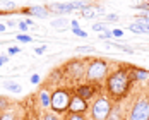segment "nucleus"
<instances>
[{"instance_id": "obj_1", "label": "nucleus", "mask_w": 149, "mask_h": 120, "mask_svg": "<svg viewBox=\"0 0 149 120\" xmlns=\"http://www.w3.org/2000/svg\"><path fill=\"white\" fill-rule=\"evenodd\" d=\"M135 82L129 77V63H118L115 70H111L104 79V93L111 98L113 103L123 101Z\"/></svg>"}, {"instance_id": "obj_2", "label": "nucleus", "mask_w": 149, "mask_h": 120, "mask_svg": "<svg viewBox=\"0 0 149 120\" xmlns=\"http://www.w3.org/2000/svg\"><path fill=\"white\" fill-rule=\"evenodd\" d=\"M125 105V120H149V84L130 89Z\"/></svg>"}, {"instance_id": "obj_3", "label": "nucleus", "mask_w": 149, "mask_h": 120, "mask_svg": "<svg viewBox=\"0 0 149 120\" xmlns=\"http://www.w3.org/2000/svg\"><path fill=\"white\" fill-rule=\"evenodd\" d=\"M113 101H111V98L103 93V94H98L96 96V100H94V103L91 106V120H106L108 119V115H110V112L113 110Z\"/></svg>"}, {"instance_id": "obj_4", "label": "nucleus", "mask_w": 149, "mask_h": 120, "mask_svg": "<svg viewBox=\"0 0 149 120\" xmlns=\"http://www.w3.org/2000/svg\"><path fill=\"white\" fill-rule=\"evenodd\" d=\"M108 74H110V65L106 60L101 59L91 60L88 69H86V79L89 82H94V84H100L101 81H104Z\"/></svg>"}, {"instance_id": "obj_5", "label": "nucleus", "mask_w": 149, "mask_h": 120, "mask_svg": "<svg viewBox=\"0 0 149 120\" xmlns=\"http://www.w3.org/2000/svg\"><path fill=\"white\" fill-rule=\"evenodd\" d=\"M70 93L67 89H57L52 93V101H50V106L55 113H65L69 110V105H70Z\"/></svg>"}, {"instance_id": "obj_6", "label": "nucleus", "mask_w": 149, "mask_h": 120, "mask_svg": "<svg viewBox=\"0 0 149 120\" xmlns=\"http://www.w3.org/2000/svg\"><path fill=\"white\" fill-rule=\"evenodd\" d=\"M65 69H67V74L70 75V77H74V79H81L82 75L86 74L82 60H72V62H69V65Z\"/></svg>"}, {"instance_id": "obj_7", "label": "nucleus", "mask_w": 149, "mask_h": 120, "mask_svg": "<svg viewBox=\"0 0 149 120\" xmlns=\"http://www.w3.org/2000/svg\"><path fill=\"white\" fill-rule=\"evenodd\" d=\"M86 110H88L86 100H82L81 96L74 94L72 100H70V105H69V113H84Z\"/></svg>"}, {"instance_id": "obj_8", "label": "nucleus", "mask_w": 149, "mask_h": 120, "mask_svg": "<svg viewBox=\"0 0 149 120\" xmlns=\"http://www.w3.org/2000/svg\"><path fill=\"white\" fill-rule=\"evenodd\" d=\"M94 93H96V88L91 86V84H81V86L75 88V94L81 96V98L86 100V101L91 100V98H94Z\"/></svg>"}, {"instance_id": "obj_9", "label": "nucleus", "mask_w": 149, "mask_h": 120, "mask_svg": "<svg viewBox=\"0 0 149 120\" xmlns=\"http://www.w3.org/2000/svg\"><path fill=\"white\" fill-rule=\"evenodd\" d=\"M46 9L52 10V12H57V14H65V12H72L74 10L70 3H50Z\"/></svg>"}, {"instance_id": "obj_10", "label": "nucleus", "mask_w": 149, "mask_h": 120, "mask_svg": "<svg viewBox=\"0 0 149 120\" xmlns=\"http://www.w3.org/2000/svg\"><path fill=\"white\" fill-rule=\"evenodd\" d=\"M129 29L135 33V34H146V33H149V24L144 22V21H137V22L129 26Z\"/></svg>"}, {"instance_id": "obj_11", "label": "nucleus", "mask_w": 149, "mask_h": 120, "mask_svg": "<svg viewBox=\"0 0 149 120\" xmlns=\"http://www.w3.org/2000/svg\"><path fill=\"white\" fill-rule=\"evenodd\" d=\"M146 81H149V70L134 65V82H141V84H142V82H146Z\"/></svg>"}, {"instance_id": "obj_12", "label": "nucleus", "mask_w": 149, "mask_h": 120, "mask_svg": "<svg viewBox=\"0 0 149 120\" xmlns=\"http://www.w3.org/2000/svg\"><path fill=\"white\" fill-rule=\"evenodd\" d=\"M28 12L33 14V15H36V17H41V19H46V17L50 15V12H48L46 7H31Z\"/></svg>"}, {"instance_id": "obj_13", "label": "nucleus", "mask_w": 149, "mask_h": 120, "mask_svg": "<svg viewBox=\"0 0 149 120\" xmlns=\"http://www.w3.org/2000/svg\"><path fill=\"white\" fill-rule=\"evenodd\" d=\"M81 14L84 19H93L94 15H96V7L94 5H88V7H84L82 10H81Z\"/></svg>"}, {"instance_id": "obj_14", "label": "nucleus", "mask_w": 149, "mask_h": 120, "mask_svg": "<svg viewBox=\"0 0 149 120\" xmlns=\"http://www.w3.org/2000/svg\"><path fill=\"white\" fill-rule=\"evenodd\" d=\"M40 101H41V105L45 106H50V101H52V94L48 93L46 89H41L40 91Z\"/></svg>"}, {"instance_id": "obj_15", "label": "nucleus", "mask_w": 149, "mask_h": 120, "mask_svg": "<svg viewBox=\"0 0 149 120\" xmlns=\"http://www.w3.org/2000/svg\"><path fill=\"white\" fill-rule=\"evenodd\" d=\"M67 26H69V22H67L65 19H62V17H60V19H53V21H52V28H55V29H58V31H63Z\"/></svg>"}, {"instance_id": "obj_16", "label": "nucleus", "mask_w": 149, "mask_h": 120, "mask_svg": "<svg viewBox=\"0 0 149 120\" xmlns=\"http://www.w3.org/2000/svg\"><path fill=\"white\" fill-rule=\"evenodd\" d=\"M63 120H86V117H84V113H69L67 112Z\"/></svg>"}, {"instance_id": "obj_17", "label": "nucleus", "mask_w": 149, "mask_h": 120, "mask_svg": "<svg viewBox=\"0 0 149 120\" xmlns=\"http://www.w3.org/2000/svg\"><path fill=\"white\" fill-rule=\"evenodd\" d=\"M3 88H5V89H9V91H12V93H21V86H19V84H15V82H10V81H9V82H5V84H3Z\"/></svg>"}, {"instance_id": "obj_18", "label": "nucleus", "mask_w": 149, "mask_h": 120, "mask_svg": "<svg viewBox=\"0 0 149 120\" xmlns=\"http://www.w3.org/2000/svg\"><path fill=\"white\" fill-rule=\"evenodd\" d=\"M93 29L98 31V33H104V31H108L110 28H108L106 22H94V24H93Z\"/></svg>"}, {"instance_id": "obj_19", "label": "nucleus", "mask_w": 149, "mask_h": 120, "mask_svg": "<svg viewBox=\"0 0 149 120\" xmlns=\"http://www.w3.org/2000/svg\"><path fill=\"white\" fill-rule=\"evenodd\" d=\"M70 5H72V9H79V10H82V9H84V7H88L89 3H88L86 0H77V2H72Z\"/></svg>"}, {"instance_id": "obj_20", "label": "nucleus", "mask_w": 149, "mask_h": 120, "mask_svg": "<svg viewBox=\"0 0 149 120\" xmlns=\"http://www.w3.org/2000/svg\"><path fill=\"white\" fill-rule=\"evenodd\" d=\"M9 106H10L9 100H7L5 96H0V112H7V110H9Z\"/></svg>"}, {"instance_id": "obj_21", "label": "nucleus", "mask_w": 149, "mask_h": 120, "mask_svg": "<svg viewBox=\"0 0 149 120\" xmlns=\"http://www.w3.org/2000/svg\"><path fill=\"white\" fill-rule=\"evenodd\" d=\"M75 52L77 53H93L94 52V46H77Z\"/></svg>"}, {"instance_id": "obj_22", "label": "nucleus", "mask_w": 149, "mask_h": 120, "mask_svg": "<svg viewBox=\"0 0 149 120\" xmlns=\"http://www.w3.org/2000/svg\"><path fill=\"white\" fill-rule=\"evenodd\" d=\"M43 120H60V117H58V113H55V112H46L43 115Z\"/></svg>"}, {"instance_id": "obj_23", "label": "nucleus", "mask_w": 149, "mask_h": 120, "mask_svg": "<svg viewBox=\"0 0 149 120\" xmlns=\"http://www.w3.org/2000/svg\"><path fill=\"white\" fill-rule=\"evenodd\" d=\"M113 46H117L118 50H123L127 53H134V48L132 46H127V45H118V43H113Z\"/></svg>"}, {"instance_id": "obj_24", "label": "nucleus", "mask_w": 149, "mask_h": 120, "mask_svg": "<svg viewBox=\"0 0 149 120\" xmlns=\"http://www.w3.org/2000/svg\"><path fill=\"white\" fill-rule=\"evenodd\" d=\"M104 19H106V22H118V15L117 14H106Z\"/></svg>"}, {"instance_id": "obj_25", "label": "nucleus", "mask_w": 149, "mask_h": 120, "mask_svg": "<svg viewBox=\"0 0 149 120\" xmlns=\"http://www.w3.org/2000/svg\"><path fill=\"white\" fill-rule=\"evenodd\" d=\"M2 120H15V115L12 112H5V113H2Z\"/></svg>"}, {"instance_id": "obj_26", "label": "nucleus", "mask_w": 149, "mask_h": 120, "mask_svg": "<svg viewBox=\"0 0 149 120\" xmlns=\"http://www.w3.org/2000/svg\"><path fill=\"white\" fill-rule=\"evenodd\" d=\"M17 40H19V41H31L33 38L28 36V34H19V36H17Z\"/></svg>"}, {"instance_id": "obj_27", "label": "nucleus", "mask_w": 149, "mask_h": 120, "mask_svg": "<svg viewBox=\"0 0 149 120\" xmlns=\"http://www.w3.org/2000/svg\"><path fill=\"white\" fill-rule=\"evenodd\" d=\"M100 38H101V40H110V38H111V33H110V31L100 33Z\"/></svg>"}, {"instance_id": "obj_28", "label": "nucleus", "mask_w": 149, "mask_h": 120, "mask_svg": "<svg viewBox=\"0 0 149 120\" xmlns=\"http://www.w3.org/2000/svg\"><path fill=\"white\" fill-rule=\"evenodd\" d=\"M21 52V48H17V46H10L9 48V55H15V53H19Z\"/></svg>"}, {"instance_id": "obj_29", "label": "nucleus", "mask_w": 149, "mask_h": 120, "mask_svg": "<svg viewBox=\"0 0 149 120\" xmlns=\"http://www.w3.org/2000/svg\"><path fill=\"white\" fill-rule=\"evenodd\" d=\"M74 33L77 34V36H82V38H86L88 34H86V31H81V28H77V29H74Z\"/></svg>"}, {"instance_id": "obj_30", "label": "nucleus", "mask_w": 149, "mask_h": 120, "mask_svg": "<svg viewBox=\"0 0 149 120\" xmlns=\"http://www.w3.org/2000/svg\"><path fill=\"white\" fill-rule=\"evenodd\" d=\"M3 5H5L7 9H14V7H15V3H14V2H5Z\"/></svg>"}, {"instance_id": "obj_31", "label": "nucleus", "mask_w": 149, "mask_h": 120, "mask_svg": "<svg viewBox=\"0 0 149 120\" xmlns=\"http://www.w3.org/2000/svg\"><path fill=\"white\" fill-rule=\"evenodd\" d=\"M111 34H113V36H117V38H120V36H122L123 33H122V29H115L113 33H111Z\"/></svg>"}, {"instance_id": "obj_32", "label": "nucleus", "mask_w": 149, "mask_h": 120, "mask_svg": "<svg viewBox=\"0 0 149 120\" xmlns=\"http://www.w3.org/2000/svg\"><path fill=\"white\" fill-rule=\"evenodd\" d=\"M34 52H36V53H38V55H41V53H43V52H45V46H38V48H36V50H34Z\"/></svg>"}, {"instance_id": "obj_33", "label": "nucleus", "mask_w": 149, "mask_h": 120, "mask_svg": "<svg viewBox=\"0 0 149 120\" xmlns=\"http://www.w3.org/2000/svg\"><path fill=\"white\" fill-rule=\"evenodd\" d=\"M19 28H21V31H26L28 29V24L26 22H19Z\"/></svg>"}, {"instance_id": "obj_34", "label": "nucleus", "mask_w": 149, "mask_h": 120, "mask_svg": "<svg viewBox=\"0 0 149 120\" xmlns=\"http://www.w3.org/2000/svg\"><path fill=\"white\" fill-rule=\"evenodd\" d=\"M7 60H9V57H5V55H2V57H0V65H2V63H5Z\"/></svg>"}, {"instance_id": "obj_35", "label": "nucleus", "mask_w": 149, "mask_h": 120, "mask_svg": "<svg viewBox=\"0 0 149 120\" xmlns=\"http://www.w3.org/2000/svg\"><path fill=\"white\" fill-rule=\"evenodd\" d=\"M38 81H40V75H33V77H31V82H34V84H36Z\"/></svg>"}, {"instance_id": "obj_36", "label": "nucleus", "mask_w": 149, "mask_h": 120, "mask_svg": "<svg viewBox=\"0 0 149 120\" xmlns=\"http://www.w3.org/2000/svg\"><path fill=\"white\" fill-rule=\"evenodd\" d=\"M70 26H72L74 29H77V28H79V22H77V21H72V22H70Z\"/></svg>"}, {"instance_id": "obj_37", "label": "nucleus", "mask_w": 149, "mask_h": 120, "mask_svg": "<svg viewBox=\"0 0 149 120\" xmlns=\"http://www.w3.org/2000/svg\"><path fill=\"white\" fill-rule=\"evenodd\" d=\"M7 24H9V26H15V21H14V19H10V21H9Z\"/></svg>"}, {"instance_id": "obj_38", "label": "nucleus", "mask_w": 149, "mask_h": 120, "mask_svg": "<svg viewBox=\"0 0 149 120\" xmlns=\"http://www.w3.org/2000/svg\"><path fill=\"white\" fill-rule=\"evenodd\" d=\"M2 31H5V24H0V33Z\"/></svg>"}, {"instance_id": "obj_39", "label": "nucleus", "mask_w": 149, "mask_h": 120, "mask_svg": "<svg viewBox=\"0 0 149 120\" xmlns=\"http://www.w3.org/2000/svg\"><path fill=\"white\" fill-rule=\"evenodd\" d=\"M0 120H2V112H0Z\"/></svg>"}]
</instances>
